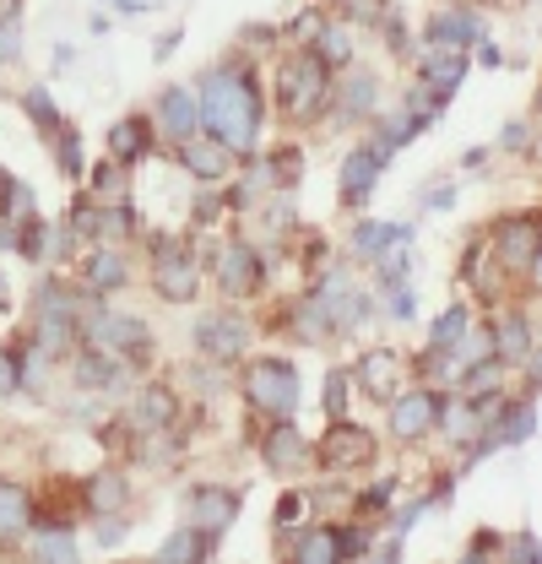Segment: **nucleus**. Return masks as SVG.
<instances>
[{
    "mask_svg": "<svg viewBox=\"0 0 542 564\" xmlns=\"http://www.w3.org/2000/svg\"><path fill=\"white\" fill-rule=\"evenodd\" d=\"M196 109H202V131L223 141L228 152H256L261 141V87L250 66H217L202 76V93H196Z\"/></svg>",
    "mask_w": 542,
    "mask_h": 564,
    "instance_id": "nucleus-1",
    "label": "nucleus"
},
{
    "mask_svg": "<svg viewBox=\"0 0 542 564\" xmlns=\"http://www.w3.org/2000/svg\"><path fill=\"white\" fill-rule=\"evenodd\" d=\"M277 93V109H282V120H293V126H310V120H321L326 115V104H332V66L315 55V50H293L282 66H277V82H271Z\"/></svg>",
    "mask_w": 542,
    "mask_h": 564,
    "instance_id": "nucleus-2",
    "label": "nucleus"
},
{
    "mask_svg": "<svg viewBox=\"0 0 542 564\" xmlns=\"http://www.w3.org/2000/svg\"><path fill=\"white\" fill-rule=\"evenodd\" d=\"M76 332H82V304L66 282H44L33 293V326H28V343L44 364H66V352L76 348Z\"/></svg>",
    "mask_w": 542,
    "mask_h": 564,
    "instance_id": "nucleus-3",
    "label": "nucleus"
},
{
    "mask_svg": "<svg viewBox=\"0 0 542 564\" xmlns=\"http://www.w3.org/2000/svg\"><path fill=\"white\" fill-rule=\"evenodd\" d=\"M76 348L115 352V358H126L131 369H141L158 343H152L147 321H136V315H120V310H87V315H82V332H76Z\"/></svg>",
    "mask_w": 542,
    "mask_h": 564,
    "instance_id": "nucleus-4",
    "label": "nucleus"
},
{
    "mask_svg": "<svg viewBox=\"0 0 542 564\" xmlns=\"http://www.w3.org/2000/svg\"><path fill=\"white\" fill-rule=\"evenodd\" d=\"M152 288L169 304H196V293H202V256H196L191 239H180V234H158L152 239Z\"/></svg>",
    "mask_w": 542,
    "mask_h": 564,
    "instance_id": "nucleus-5",
    "label": "nucleus"
},
{
    "mask_svg": "<svg viewBox=\"0 0 542 564\" xmlns=\"http://www.w3.org/2000/svg\"><path fill=\"white\" fill-rule=\"evenodd\" d=\"M245 397L267 419H293L299 413V369L288 358H250L245 364Z\"/></svg>",
    "mask_w": 542,
    "mask_h": 564,
    "instance_id": "nucleus-6",
    "label": "nucleus"
},
{
    "mask_svg": "<svg viewBox=\"0 0 542 564\" xmlns=\"http://www.w3.org/2000/svg\"><path fill=\"white\" fill-rule=\"evenodd\" d=\"M315 456H321V467H326V473H369V467H375V456H380V445H375V434H369V429L337 419L332 429H326V440L315 445Z\"/></svg>",
    "mask_w": 542,
    "mask_h": 564,
    "instance_id": "nucleus-7",
    "label": "nucleus"
},
{
    "mask_svg": "<svg viewBox=\"0 0 542 564\" xmlns=\"http://www.w3.org/2000/svg\"><path fill=\"white\" fill-rule=\"evenodd\" d=\"M477 44H488V28H483V17H477L473 6H462V0L440 6V11L429 17V28H423V50L467 55V50H477Z\"/></svg>",
    "mask_w": 542,
    "mask_h": 564,
    "instance_id": "nucleus-8",
    "label": "nucleus"
},
{
    "mask_svg": "<svg viewBox=\"0 0 542 564\" xmlns=\"http://www.w3.org/2000/svg\"><path fill=\"white\" fill-rule=\"evenodd\" d=\"M191 343H196V352L212 358V364H239V352L250 348V321H245L239 310H212V315L196 321Z\"/></svg>",
    "mask_w": 542,
    "mask_h": 564,
    "instance_id": "nucleus-9",
    "label": "nucleus"
},
{
    "mask_svg": "<svg viewBox=\"0 0 542 564\" xmlns=\"http://www.w3.org/2000/svg\"><path fill=\"white\" fill-rule=\"evenodd\" d=\"M239 510H245V494L239 489H223V484H202V489L185 494V527H196L206 538H223L234 521H239Z\"/></svg>",
    "mask_w": 542,
    "mask_h": 564,
    "instance_id": "nucleus-10",
    "label": "nucleus"
},
{
    "mask_svg": "<svg viewBox=\"0 0 542 564\" xmlns=\"http://www.w3.org/2000/svg\"><path fill=\"white\" fill-rule=\"evenodd\" d=\"M445 413V402H440V391H429V386H412V391H397L391 397V434L412 445V440H423V434H434V423Z\"/></svg>",
    "mask_w": 542,
    "mask_h": 564,
    "instance_id": "nucleus-11",
    "label": "nucleus"
},
{
    "mask_svg": "<svg viewBox=\"0 0 542 564\" xmlns=\"http://www.w3.org/2000/svg\"><path fill=\"white\" fill-rule=\"evenodd\" d=\"M538 250H542V234H538V217L516 212L494 228V261L510 267V272H532L538 267Z\"/></svg>",
    "mask_w": 542,
    "mask_h": 564,
    "instance_id": "nucleus-12",
    "label": "nucleus"
},
{
    "mask_svg": "<svg viewBox=\"0 0 542 564\" xmlns=\"http://www.w3.org/2000/svg\"><path fill=\"white\" fill-rule=\"evenodd\" d=\"M212 272H217V288L228 293V299H250L256 288H261V256H256V245L250 239H228L223 250H217V261H212Z\"/></svg>",
    "mask_w": 542,
    "mask_h": 564,
    "instance_id": "nucleus-13",
    "label": "nucleus"
},
{
    "mask_svg": "<svg viewBox=\"0 0 542 564\" xmlns=\"http://www.w3.org/2000/svg\"><path fill=\"white\" fill-rule=\"evenodd\" d=\"M364 549H369V538L353 532V527H304L293 538V560L299 564H337L347 554H364Z\"/></svg>",
    "mask_w": 542,
    "mask_h": 564,
    "instance_id": "nucleus-14",
    "label": "nucleus"
},
{
    "mask_svg": "<svg viewBox=\"0 0 542 564\" xmlns=\"http://www.w3.org/2000/svg\"><path fill=\"white\" fill-rule=\"evenodd\" d=\"M174 147H180V169H185L191 180H202V185H223L228 169H234V152L212 137V131H191V137L174 141Z\"/></svg>",
    "mask_w": 542,
    "mask_h": 564,
    "instance_id": "nucleus-15",
    "label": "nucleus"
},
{
    "mask_svg": "<svg viewBox=\"0 0 542 564\" xmlns=\"http://www.w3.org/2000/svg\"><path fill=\"white\" fill-rule=\"evenodd\" d=\"M353 380L375 397V402H391L406 386V358L397 348H369L358 364H353Z\"/></svg>",
    "mask_w": 542,
    "mask_h": 564,
    "instance_id": "nucleus-16",
    "label": "nucleus"
},
{
    "mask_svg": "<svg viewBox=\"0 0 542 564\" xmlns=\"http://www.w3.org/2000/svg\"><path fill=\"white\" fill-rule=\"evenodd\" d=\"M380 169H386V158H380L369 141L353 147L347 163H342V207H369V196H375V185H380Z\"/></svg>",
    "mask_w": 542,
    "mask_h": 564,
    "instance_id": "nucleus-17",
    "label": "nucleus"
},
{
    "mask_svg": "<svg viewBox=\"0 0 542 564\" xmlns=\"http://www.w3.org/2000/svg\"><path fill=\"white\" fill-rule=\"evenodd\" d=\"M261 456H267V467L271 473H304L310 467V440L293 429V419H277L267 429V440H261Z\"/></svg>",
    "mask_w": 542,
    "mask_h": 564,
    "instance_id": "nucleus-18",
    "label": "nucleus"
},
{
    "mask_svg": "<svg viewBox=\"0 0 542 564\" xmlns=\"http://www.w3.org/2000/svg\"><path fill=\"white\" fill-rule=\"evenodd\" d=\"M158 131L169 141H185L191 131H202V109H196V87H163L158 109H152Z\"/></svg>",
    "mask_w": 542,
    "mask_h": 564,
    "instance_id": "nucleus-19",
    "label": "nucleus"
},
{
    "mask_svg": "<svg viewBox=\"0 0 542 564\" xmlns=\"http://www.w3.org/2000/svg\"><path fill=\"white\" fill-rule=\"evenodd\" d=\"M71 375H76V386H82V391H120L136 369L126 364V358H115V352L82 348L76 352V364H71Z\"/></svg>",
    "mask_w": 542,
    "mask_h": 564,
    "instance_id": "nucleus-20",
    "label": "nucleus"
},
{
    "mask_svg": "<svg viewBox=\"0 0 542 564\" xmlns=\"http://www.w3.org/2000/svg\"><path fill=\"white\" fill-rule=\"evenodd\" d=\"M126 419H131L136 434H169L174 419H180V402H174V391H169V386H141Z\"/></svg>",
    "mask_w": 542,
    "mask_h": 564,
    "instance_id": "nucleus-21",
    "label": "nucleus"
},
{
    "mask_svg": "<svg viewBox=\"0 0 542 564\" xmlns=\"http://www.w3.org/2000/svg\"><path fill=\"white\" fill-rule=\"evenodd\" d=\"M488 343H494V352H499L505 364H527V369H538V352H532V326H527V315H516V310L494 315V332H488Z\"/></svg>",
    "mask_w": 542,
    "mask_h": 564,
    "instance_id": "nucleus-22",
    "label": "nucleus"
},
{
    "mask_svg": "<svg viewBox=\"0 0 542 564\" xmlns=\"http://www.w3.org/2000/svg\"><path fill=\"white\" fill-rule=\"evenodd\" d=\"M418 82L434 87L445 104L456 98V87L467 82V55H451V50H423L418 55Z\"/></svg>",
    "mask_w": 542,
    "mask_h": 564,
    "instance_id": "nucleus-23",
    "label": "nucleus"
},
{
    "mask_svg": "<svg viewBox=\"0 0 542 564\" xmlns=\"http://www.w3.org/2000/svg\"><path fill=\"white\" fill-rule=\"evenodd\" d=\"M332 104H337L342 120H369L380 109V82L369 70H353L342 87H332Z\"/></svg>",
    "mask_w": 542,
    "mask_h": 564,
    "instance_id": "nucleus-24",
    "label": "nucleus"
},
{
    "mask_svg": "<svg viewBox=\"0 0 542 564\" xmlns=\"http://www.w3.org/2000/svg\"><path fill=\"white\" fill-rule=\"evenodd\" d=\"M33 532V494L17 478H0V543H17Z\"/></svg>",
    "mask_w": 542,
    "mask_h": 564,
    "instance_id": "nucleus-25",
    "label": "nucleus"
},
{
    "mask_svg": "<svg viewBox=\"0 0 542 564\" xmlns=\"http://www.w3.org/2000/svg\"><path fill=\"white\" fill-rule=\"evenodd\" d=\"M147 152H152V120H147V115H126V120L109 126V158H115V163L131 169Z\"/></svg>",
    "mask_w": 542,
    "mask_h": 564,
    "instance_id": "nucleus-26",
    "label": "nucleus"
},
{
    "mask_svg": "<svg viewBox=\"0 0 542 564\" xmlns=\"http://www.w3.org/2000/svg\"><path fill=\"white\" fill-rule=\"evenodd\" d=\"M126 282H131V267H126L120 245H104V250L87 256V267H82V288L87 293H109V288H126Z\"/></svg>",
    "mask_w": 542,
    "mask_h": 564,
    "instance_id": "nucleus-27",
    "label": "nucleus"
},
{
    "mask_svg": "<svg viewBox=\"0 0 542 564\" xmlns=\"http://www.w3.org/2000/svg\"><path fill=\"white\" fill-rule=\"evenodd\" d=\"M126 499H131V478H126L120 467H104V473H93V478H87V489H82V505H87L93 516L126 510Z\"/></svg>",
    "mask_w": 542,
    "mask_h": 564,
    "instance_id": "nucleus-28",
    "label": "nucleus"
},
{
    "mask_svg": "<svg viewBox=\"0 0 542 564\" xmlns=\"http://www.w3.org/2000/svg\"><path fill=\"white\" fill-rule=\"evenodd\" d=\"M397 239H418V223H358L353 228V250L358 256H380L386 245H397Z\"/></svg>",
    "mask_w": 542,
    "mask_h": 564,
    "instance_id": "nucleus-29",
    "label": "nucleus"
},
{
    "mask_svg": "<svg viewBox=\"0 0 542 564\" xmlns=\"http://www.w3.org/2000/svg\"><path fill=\"white\" fill-rule=\"evenodd\" d=\"M310 50H315L332 70H342L353 61V33H347V22H326V17H321V28L310 33Z\"/></svg>",
    "mask_w": 542,
    "mask_h": 564,
    "instance_id": "nucleus-30",
    "label": "nucleus"
},
{
    "mask_svg": "<svg viewBox=\"0 0 542 564\" xmlns=\"http://www.w3.org/2000/svg\"><path fill=\"white\" fill-rule=\"evenodd\" d=\"M22 115L33 120V131L50 141L61 126H66V115L55 109V98H50V87H22Z\"/></svg>",
    "mask_w": 542,
    "mask_h": 564,
    "instance_id": "nucleus-31",
    "label": "nucleus"
},
{
    "mask_svg": "<svg viewBox=\"0 0 542 564\" xmlns=\"http://www.w3.org/2000/svg\"><path fill=\"white\" fill-rule=\"evenodd\" d=\"M494 272H505V267H499V261L488 256V245L477 239L473 250H467V261H462V278L473 282V288H477V293H483V299H488V304L499 299V278H494Z\"/></svg>",
    "mask_w": 542,
    "mask_h": 564,
    "instance_id": "nucleus-32",
    "label": "nucleus"
},
{
    "mask_svg": "<svg viewBox=\"0 0 542 564\" xmlns=\"http://www.w3.org/2000/svg\"><path fill=\"white\" fill-rule=\"evenodd\" d=\"M467 326H473L467 304H451V310L434 321V332H429V352H456V343L467 337Z\"/></svg>",
    "mask_w": 542,
    "mask_h": 564,
    "instance_id": "nucleus-33",
    "label": "nucleus"
},
{
    "mask_svg": "<svg viewBox=\"0 0 542 564\" xmlns=\"http://www.w3.org/2000/svg\"><path fill=\"white\" fill-rule=\"evenodd\" d=\"M39 560H55V564H71L76 560V538L71 527H33V543H28Z\"/></svg>",
    "mask_w": 542,
    "mask_h": 564,
    "instance_id": "nucleus-34",
    "label": "nucleus"
},
{
    "mask_svg": "<svg viewBox=\"0 0 542 564\" xmlns=\"http://www.w3.org/2000/svg\"><path fill=\"white\" fill-rule=\"evenodd\" d=\"M28 55V22L22 11H0V66H17Z\"/></svg>",
    "mask_w": 542,
    "mask_h": 564,
    "instance_id": "nucleus-35",
    "label": "nucleus"
},
{
    "mask_svg": "<svg viewBox=\"0 0 542 564\" xmlns=\"http://www.w3.org/2000/svg\"><path fill=\"white\" fill-rule=\"evenodd\" d=\"M212 543H217V538H206V532H196V527H180L158 554H163V560H206V554H212Z\"/></svg>",
    "mask_w": 542,
    "mask_h": 564,
    "instance_id": "nucleus-36",
    "label": "nucleus"
},
{
    "mask_svg": "<svg viewBox=\"0 0 542 564\" xmlns=\"http://www.w3.org/2000/svg\"><path fill=\"white\" fill-rule=\"evenodd\" d=\"M50 141H55V163H61V174H66V180H82V174H87V158H82V137L71 131V120Z\"/></svg>",
    "mask_w": 542,
    "mask_h": 564,
    "instance_id": "nucleus-37",
    "label": "nucleus"
},
{
    "mask_svg": "<svg viewBox=\"0 0 542 564\" xmlns=\"http://www.w3.org/2000/svg\"><path fill=\"white\" fill-rule=\"evenodd\" d=\"M93 196H98V202H109V196L120 202V196H126V163L104 158V163L93 169Z\"/></svg>",
    "mask_w": 542,
    "mask_h": 564,
    "instance_id": "nucleus-38",
    "label": "nucleus"
},
{
    "mask_svg": "<svg viewBox=\"0 0 542 564\" xmlns=\"http://www.w3.org/2000/svg\"><path fill=\"white\" fill-rule=\"evenodd\" d=\"M347 397H353V369L326 375V419H347Z\"/></svg>",
    "mask_w": 542,
    "mask_h": 564,
    "instance_id": "nucleus-39",
    "label": "nucleus"
},
{
    "mask_svg": "<svg viewBox=\"0 0 542 564\" xmlns=\"http://www.w3.org/2000/svg\"><path fill=\"white\" fill-rule=\"evenodd\" d=\"M93 521H98V543H104V549H120V543H126V521H120V510L93 516Z\"/></svg>",
    "mask_w": 542,
    "mask_h": 564,
    "instance_id": "nucleus-40",
    "label": "nucleus"
},
{
    "mask_svg": "<svg viewBox=\"0 0 542 564\" xmlns=\"http://www.w3.org/2000/svg\"><path fill=\"white\" fill-rule=\"evenodd\" d=\"M386 288H391V315H397V321H412V315H418V293H412L406 282H386Z\"/></svg>",
    "mask_w": 542,
    "mask_h": 564,
    "instance_id": "nucleus-41",
    "label": "nucleus"
},
{
    "mask_svg": "<svg viewBox=\"0 0 542 564\" xmlns=\"http://www.w3.org/2000/svg\"><path fill=\"white\" fill-rule=\"evenodd\" d=\"M17 391H22V380H17V358H11V348H0V402L17 397Z\"/></svg>",
    "mask_w": 542,
    "mask_h": 564,
    "instance_id": "nucleus-42",
    "label": "nucleus"
},
{
    "mask_svg": "<svg viewBox=\"0 0 542 564\" xmlns=\"http://www.w3.org/2000/svg\"><path fill=\"white\" fill-rule=\"evenodd\" d=\"M299 516H304V494H282L277 499V527H299Z\"/></svg>",
    "mask_w": 542,
    "mask_h": 564,
    "instance_id": "nucleus-43",
    "label": "nucleus"
},
{
    "mask_svg": "<svg viewBox=\"0 0 542 564\" xmlns=\"http://www.w3.org/2000/svg\"><path fill=\"white\" fill-rule=\"evenodd\" d=\"M391 494H397V478H380L375 489H364V494H358V510H380V505H386Z\"/></svg>",
    "mask_w": 542,
    "mask_h": 564,
    "instance_id": "nucleus-44",
    "label": "nucleus"
},
{
    "mask_svg": "<svg viewBox=\"0 0 542 564\" xmlns=\"http://www.w3.org/2000/svg\"><path fill=\"white\" fill-rule=\"evenodd\" d=\"M456 202V191L451 185H440V191H429V207H451Z\"/></svg>",
    "mask_w": 542,
    "mask_h": 564,
    "instance_id": "nucleus-45",
    "label": "nucleus"
},
{
    "mask_svg": "<svg viewBox=\"0 0 542 564\" xmlns=\"http://www.w3.org/2000/svg\"><path fill=\"white\" fill-rule=\"evenodd\" d=\"M532 554H538V538H532V532H527V538H516V560H532Z\"/></svg>",
    "mask_w": 542,
    "mask_h": 564,
    "instance_id": "nucleus-46",
    "label": "nucleus"
},
{
    "mask_svg": "<svg viewBox=\"0 0 542 564\" xmlns=\"http://www.w3.org/2000/svg\"><path fill=\"white\" fill-rule=\"evenodd\" d=\"M115 11H120V17H141V11H147V0H115Z\"/></svg>",
    "mask_w": 542,
    "mask_h": 564,
    "instance_id": "nucleus-47",
    "label": "nucleus"
},
{
    "mask_svg": "<svg viewBox=\"0 0 542 564\" xmlns=\"http://www.w3.org/2000/svg\"><path fill=\"white\" fill-rule=\"evenodd\" d=\"M505 147H527V126H521V120H516V126L505 131Z\"/></svg>",
    "mask_w": 542,
    "mask_h": 564,
    "instance_id": "nucleus-48",
    "label": "nucleus"
},
{
    "mask_svg": "<svg viewBox=\"0 0 542 564\" xmlns=\"http://www.w3.org/2000/svg\"><path fill=\"white\" fill-rule=\"evenodd\" d=\"M6 310H11V278L0 272V315H6Z\"/></svg>",
    "mask_w": 542,
    "mask_h": 564,
    "instance_id": "nucleus-49",
    "label": "nucleus"
}]
</instances>
